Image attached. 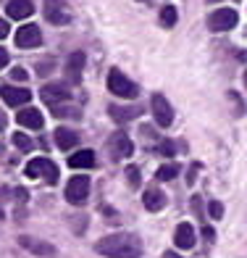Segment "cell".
Wrapping results in <instances>:
<instances>
[{
  "instance_id": "cell-15",
  "label": "cell",
  "mask_w": 247,
  "mask_h": 258,
  "mask_svg": "<svg viewBox=\"0 0 247 258\" xmlns=\"http://www.w3.org/2000/svg\"><path fill=\"white\" fill-rule=\"evenodd\" d=\"M142 105H111L108 108V113H111V119L113 121H132V119H137V116H142Z\"/></svg>"
},
{
  "instance_id": "cell-9",
  "label": "cell",
  "mask_w": 247,
  "mask_h": 258,
  "mask_svg": "<svg viewBox=\"0 0 247 258\" xmlns=\"http://www.w3.org/2000/svg\"><path fill=\"white\" fill-rule=\"evenodd\" d=\"M40 98L48 105H61L63 100L71 98V90H68V85H61V82H50V85L40 90Z\"/></svg>"
},
{
  "instance_id": "cell-24",
  "label": "cell",
  "mask_w": 247,
  "mask_h": 258,
  "mask_svg": "<svg viewBox=\"0 0 247 258\" xmlns=\"http://www.w3.org/2000/svg\"><path fill=\"white\" fill-rule=\"evenodd\" d=\"M50 111L53 116H58V119H63V116H79V108H66V105H50Z\"/></svg>"
},
{
  "instance_id": "cell-27",
  "label": "cell",
  "mask_w": 247,
  "mask_h": 258,
  "mask_svg": "<svg viewBox=\"0 0 247 258\" xmlns=\"http://www.w3.org/2000/svg\"><path fill=\"white\" fill-rule=\"evenodd\" d=\"M208 211H210V216H213V219H221V216H223V206H221L218 201L210 203V206H208Z\"/></svg>"
},
{
  "instance_id": "cell-19",
  "label": "cell",
  "mask_w": 247,
  "mask_h": 258,
  "mask_svg": "<svg viewBox=\"0 0 247 258\" xmlns=\"http://www.w3.org/2000/svg\"><path fill=\"white\" fill-rule=\"evenodd\" d=\"M68 166L71 169H92L95 166V153L92 150H76L68 156Z\"/></svg>"
},
{
  "instance_id": "cell-29",
  "label": "cell",
  "mask_w": 247,
  "mask_h": 258,
  "mask_svg": "<svg viewBox=\"0 0 247 258\" xmlns=\"http://www.w3.org/2000/svg\"><path fill=\"white\" fill-rule=\"evenodd\" d=\"M203 237H205L208 242H213V240H216V232H213V227H208V224H205V227H203Z\"/></svg>"
},
{
  "instance_id": "cell-26",
  "label": "cell",
  "mask_w": 247,
  "mask_h": 258,
  "mask_svg": "<svg viewBox=\"0 0 247 258\" xmlns=\"http://www.w3.org/2000/svg\"><path fill=\"white\" fill-rule=\"evenodd\" d=\"M158 150H160V156H166V158H171V156L176 153V145L171 143V140H166V143H160V148H158Z\"/></svg>"
},
{
  "instance_id": "cell-16",
  "label": "cell",
  "mask_w": 247,
  "mask_h": 258,
  "mask_svg": "<svg viewBox=\"0 0 247 258\" xmlns=\"http://www.w3.org/2000/svg\"><path fill=\"white\" fill-rule=\"evenodd\" d=\"M195 229H192V224H187V221H182L179 227H176V232H174V242H176V248H184V250H190L192 245H195Z\"/></svg>"
},
{
  "instance_id": "cell-4",
  "label": "cell",
  "mask_w": 247,
  "mask_h": 258,
  "mask_svg": "<svg viewBox=\"0 0 247 258\" xmlns=\"http://www.w3.org/2000/svg\"><path fill=\"white\" fill-rule=\"evenodd\" d=\"M87 195H90V177L87 174H74L66 184V201L74 206H81L87 201Z\"/></svg>"
},
{
  "instance_id": "cell-34",
  "label": "cell",
  "mask_w": 247,
  "mask_h": 258,
  "mask_svg": "<svg viewBox=\"0 0 247 258\" xmlns=\"http://www.w3.org/2000/svg\"><path fill=\"white\" fill-rule=\"evenodd\" d=\"M6 129V113H0V132Z\"/></svg>"
},
{
  "instance_id": "cell-21",
  "label": "cell",
  "mask_w": 247,
  "mask_h": 258,
  "mask_svg": "<svg viewBox=\"0 0 247 258\" xmlns=\"http://www.w3.org/2000/svg\"><path fill=\"white\" fill-rule=\"evenodd\" d=\"M155 177L160 182H171L174 177H179V166H176V163H163V166L155 171Z\"/></svg>"
},
{
  "instance_id": "cell-33",
  "label": "cell",
  "mask_w": 247,
  "mask_h": 258,
  "mask_svg": "<svg viewBox=\"0 0 247 258\" xmlns=\"http://www.w3.org/2000/svg\"><path fill=\"white\" fill-rule=\"evenodd\" d=\"M197 171H200V163H192V169H190V182H195Z\"/></svg>"
},
{
  "instance_id": "cell-23",
  "label": "cell",
  "mask_w": 247,
  "mask_h": 258,
  "mask_svg": "<svg viewBox=\"0 0 247 258\" xmlns=\"http://www.w3.org/2000/svg\"><path fill=\"white\" fill-rule=\"evenodd\" d=\"M14 145L21 150V153H27V150H32V140H29L24 132H16V135H14Z\"/></svg>"
},
{
  "instance_id": "cell-2",
  "label": "cell",
  "mask_w": 247,
  "mask_h": 258,
  "mask_svg": "<svg viewBox=\"0 0 247 258\" xmlns=\"http://www.w3.org/2000/svg\"><path fill=\"white\" fill-rule=\"evenodd\" d=\"M108 90L124 100H132L139 95V87L129 77H124V72H119V69H111L108 72Z\"/></svg>"
},
{
  "instance_id": "cell-20",
  "label": "cell",
  "mask_w": 247,
  "mask_h": 258,
  "mask_svg": "<svg viewBox=\"0 0 247 258\" xmlns=\"http://www.w3.org/2000/svg\"><path fill=\"white\" fill-rule=\"evenodd\" d=\"M142 203H145V208L147 211H160L163 206H166V195H163V190H145V195H142Z\"/></svg>"
},
{
  "instance_id": "cell-11",
  "label": "cell",
  "mask_w": 247,
  "mask_h": 258,
  "mask_svg": "<svg viewBox=\"0 0 247 258\" xmlns=\"http://www.w3.org/2000/svg\"><path fill=\"white\" fill-rule=\"evenodd\" d=\"M40 42H42L40 27H34V24L19 27V32H16V45H19V48H37Z\"/></svg>"
},
{
  "instance_id": "cell-1",
  "label": "cell",
  "mask_w": 247,
  "mask_h": 258,
  "mask_svg": "<svg viewBox=\"0 0 247 258\" xmlns=\"http://www.w3.org/2000/svg\"><path fill=\"white\" fill-rule=\"evenodd\" d=\"M95 250L108 258H139L142 253V240L132 232H113L108 237L95 242Z\"/></svg>"
},
{
  "instance_id": "cell-7",
  "label": "cell",
  "mask_w": 247,
  "mask_h": 258,
  "mask_svg": "<svg viewBox=\"0 0 247 258\" xmlns=\"http://www.w3.org/2000/svg\"><path fill=\"white\" fill-rule=\"evenodd\" d=\"M19 245L24 250H29L32 255H40V258H53L55 255V245L37 240V237H32V234H19Z\"/></svg>"
},
{
  "instance_id": "cell-31",
  "label": "cell",
  "mask_w": 247,
  "mask_h": 258,
  "mask_svg": "<svg viewBox=\"0 0 247 258\" xmlns=\"http://www.w3.org/2000/svg\"><path fill=\"white\" fill-rule=\"evenodd\" d=\"M3 37H8V21L0 19V40H3Z\"/></svg>"
},
{
  "instance_id": "cell-22",
  "label": "cell",
  "mask_w": 247,
  "mask_h": 258,
  "mask_svg": "<svg viewBox=\"0 0 247 258\" xmlns=\"http://www.w3.org/2000/svg\"><path fill=\"white\" fill-rule=\"evenodd\" d=\"M176 19H179V16H176V8L174 6H166V8L160 11V24L163 27H174Z\"/></svg>"
},
{
  "instance_id": "cell-36",
  "label": "cell",
  "mask_w": 247,
  "mask_h": 258,
  "mask_svg": "<svg viewBox=\"0 0 247 258\" xmlns=\"http://www.w3.org/2000/svg\"><path fill=\"white\" fill-rule=\"evenodd\" d=\"M244 85H247V72H244Z\"/></svg>"
},
{
  "instance_id": "cell-17",
  "label": "cell",
  "mask_w": 247,
  "mask_h": 258,
  "mask_svg": "<svg viewBox=\"0 0 247 258\" xmlns=\"http://www.w3.org/2000/svg\"><path fill=\"white\" fill-rule=\"evenodd\" d=\"M6 14L11 19H29L34 14V3H32V0H8Z\"/></svg>"
},
{
  "instance_id": "cell-30",
  "label": "cell",
  "mask_w": 247,
  "mask_h": 258,
  "mask_svg": "<svg viewBox=\"0 0 247 258\" xmlns=\"http://www.w3.org/2000/svg\"><path fill=\"white\" fill-rule=\"evenodd\" d=\"M6 198H8V190L3 187V190H0V219H3V203H6Z\"/></svg>"
},
{
  "instance_id": "cell-5",
  "label": "cell",
  "mask_w": 247,
  "mask_h": 258,
  "mask_svg": "<svg viewBox=\"0 0 247 258\" xmlns=\"http://www.w3.org/2000/svg\"><path fill=\"white\" fill-rule=\"evenodd\" d=\"M237 11L234 8H218L213 11V14L208 16V29H213V32H229L237 27Z\"/></svg>"
},
{
  "instance_id": "cell-6",
  "label": "cell",
  "mask_w": 247,
  "mask_h": 258,
  "mask_svg": "<svg viewBox=\"0 0 247 258\" xmlns=\"http://www.w3.org/2000/svg\"><path fill=\"white\" fill-rule=\"evenodd\" d=\"M42 14L55 27H66L68 21H71V14H68V8H66L63 0H45V3H42Z\"/></svg>"
},
{
  "instance_id": "cell-37",
  "label": "cell",
  "mask_w": 247,
  "mask_h": 258,
  "mask_svg": "<svg viewBox=\"0 0 247 258\" xmlns=\"http://www.w3.org/2000/svg\"><path fill=\"white\" fill-rule=\"evenodd\" d=\"M208 3H218V0H208Z\"/></svg>"
},
{
  "instance_id": "cell-18",
  "label": "cell",
  "mask_w": 247,
  "mask_h": 258,
  "mask_svg": "<svg viewBox=\"0 0 247 258\" xmlns=\"http://www.w3.org/2000/svg\"><path fill=\"white\" fill-rule=\"evenodd\" d=\"M55 145L61 148V150H71L79 145V135L74 132V129H68V126H58V132H55Z\"/></svg>"
},
{
  "instance_id": "cell-12",
  "label": "cell",
  "mask_w": 247,
  "mask_h": 258,
  "mask_svg": "<svg viewBox=\"0 0 247 258\" xmlns=\"http://www.w3.org/2000/svg\"><path fill=\"white\" fill-rule=\"evenodd\" d=\"M111 150H113V158H132V156H134L132 137L124 135V132H116V135L111 137Z\"/></svg>"
},
{
  "instance_id": "cell-3",
  "label": "cell",
  "mask_w": 247,
  "mask_h": 258,
  "mask_svg": "<svg viewBox=\"0 0 247 258\" xmlns=\"http://www.w3.org/2000/svg\"><path fill=\"white\" fill-rule=\"evenodd\" d=\"M27 177H29V179L42 177L45 182L55 184V182H58V166H55L50 158H32V161L27 163Z\"/></svg>"
},
{
  "instance_id": "cell-35",
  "label": "cell",
  "mask_w": 247,
  "mask_h": 258,
  "mask_svg": "<svg viewBox=\"0 0 247 258\" xmlns=\"http://www.w3.org/2000/svg\"><path fill=\"white\" fill-rule=\"evenodd\" d=\"M163 258H182V255H179V253H171V250H169V253L163 255Z\"/></svg>"
},
{
  "instance_id": "cell-28",
  "label": "cell",
  "mask_w": 247,
  "mask_h": 258,
  "mask_svg": "<svg viewBox=\"0 0 247 258\" xmlns=\"http://www.w3.org/2000/svg\"><path fill=\"white\" fill-rule=\"evenodd\" d=\"M11 79H14V82H27V72H24L21 66L11 69Z\"/></svg>"
},
{
  "instance_id": "cell-13",
  "label": "cell",
  "mask_w": 247,
  "mask_h": 258,
  "mask_svg": "<svg viewBox=\"0 0 247 258\" xmlns=\"http://www.w3.org/2000/svg\"><path fill=\"white\" fill-rule=\"evenodd\" d=\"M81 69H85V53H71L66 61V79L68 85H79L81 82Z\"/></svg>"
},
{
  "instance_id": "cell-25",
  "label": "cell",
  "mask_w": 247,
  "mask_h": 258,
  "mask_svg": "<svg viewBox=\"0 0 247 258\" xmlns=\"http://www.w3.org/2000/svg\"><path fill=\"white\" fill-rule=\"evenodd\" d=\"M126 177H129L132 190H139V169H137V166H129V169H126Z\"/></svg>"
},
{
  "instance_id": "cell-32",
  "label": "cell",
  "mask_w": 247,
  "mask_h": 258,
  "mask_svg": "<svg viewBox=\"0 0 247 258\" xmlns=\"http://www.w3.org/2000/svg\"><path fill=\"white\" fill-rule=\"evenodd\" d=\"M3 66H8V50L0 48V69H3Z\"/></svg>"
},
{
  "instance_id": "cell-14",
  "label": "cell",
  "mask_w": 247,
  "mask_h": 258,
  "mask_svg": "<svg viewBox=\"0 0 247 258\" xmlns=\"http://www.w3.org/2000/svg\"><path fill=\"white\" fill-rule=\"evenodd\" d=\"M16 121L21 126H27V129H42L45 126V119H42V113L37 108H32V105H27V108H21L16 113Z\"/></svg>"
},
{
  "instance_id": "cell-8",
  "label": "cell",
  "mask_w": 247,
  "mask_h": 258,
  "mask_svg": "<svg viewBox=\"0 0 247 258\" xmlns=\"http://www.w3.org/2000/svg\"><path fill=\"white\" fill-rule=\"evenodd\" d=\"M150 108H152V116H155V124L158 126H171V121H174V108H171V103L163 98V95H152V100H150Z\"/></svg>"
},
{
  "instance_id": "cell-10",
  "label": "cell",
  "mask_w": 247,
  "mask_h": 258,
  "mask_svg": "<svg viewBox=\"0 0 247 258\" xmlns=\"http://www.w3.org/2000/svg\"><path fill=\"white\" fill-rule=\"evenodd\" d=\"M0 98L6 100V105H27L29 98H32V92L27 87H16V85H3L0 87Z\"/></svg>"
}]
</instances>
